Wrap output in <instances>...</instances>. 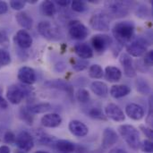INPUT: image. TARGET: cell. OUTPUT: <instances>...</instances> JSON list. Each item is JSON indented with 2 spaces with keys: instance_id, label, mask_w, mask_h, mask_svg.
I'll list each match as a JSON object with an SVG mask.
<instances>
[{
  "instance_id": "40",
  "label": "cell",
  "mask_w": 153,
  "mask_h": 153,
  "mask_svg": "<svg viewBox=\"0 0 153 153\" xmlns=\"http://www.w3.org/2000/svg\"><path fill=\"white\" fill-rule=\"evenodd\" d=\"M140 129L143 131V133L149 138L150 141H152L153 139V133L152 128H149V127H146L144 126H140Z\"/></svg>"
},
{
  "instance_id": "42",
  "label": "cell",
  "mask_w": 153,
  "mask_h": 153,
  "mask_svg": "<svg viewBox=\"0 0 153 153\" xmlns=\"http://www.w3.org/2000/svg\"><path fill=\"white\" fill-rule=\"evenodd\" d=\"M22 118L25 122H27V124L31 125L32 124V117L30 116V111L29 110H22ZM31 114V113H30Z\"/></svg>"
},
{
  "instance_id": "39",
  "label": "cell",
  "mask_w": 153,
  "mask_h": 153,
  "mask_svg": "<svg viewBox=\"0 0 153 153\" xmlns=\"http://www.w3.org/2000/svg\"><path fill=\"white\" fill-rule=\"evenodd\" d=\"M144 64H145L147 66H152V64H153L152 50H150V51H147V52H146L145 56H144Z\"/></svg>"
},
{
  "instance_id": "15",
  "label": "cell",
  "mask_w": 153,
  "mask_h": 153,
  "mask_svg": "<svg viewBox=\"0 0 153 153\" xmlns=\"http://www.w3.org/2000/svg\"><path fill=\"white\" fill-rule=\"evenodd\" d=\"M14 41L22 48H29L32 45V38L25 30L17 31L14 36Z\"/></svg>"
},
{
  "instance_id": "30",
  "label": "cell",
  "mask_w": 153,
  "mask_h": 153,
  "mask_svg": "<svg viewBox=\"0 0 153 153\" xmlns=\"http://www.w3.org/2000/svg\"><path fill=\"white\" fill-rule=\"evenodd\" d=\"M76 99L81 103H87L90 100V93L85 89H79L76 92Z\"/></svg>"
},
{
  "instance_id": "34",
  "label": "cell",
  "mask_w": 153,
  "mask_h": 153,
  "mask_svg": "<svg viewBox=\"0 0 153 153\" xmlns=\"http://www.w3.org/2000/svg\"><path fill=\"white\" fill-rule=\"evenodd\" d=\"M87 67H88V61L81 59V58L75 60V62L73 65V68L75 71H78V72L79 71H82V70L86 69Z\"/></svg>"
},
{
  "instance_id": "11",
  "label": "cell",
  "mask_w": 153,
  "mask_h": 153,
  "mask_svg": "<svg viewBox=\"0 0 153 153\" xmlns=\"http://www.w3.org/2000/svg\"><path fill=\"white\" fill-rule=\"evenodd\" d=\"M105 113L106 117L115 122H123L126 119V116L123 110L114 103H109L108 105H107V107L105 108Z\"/></svg>"
},
{
  "instance_id": "28",
  "label": "cell",
  "mask_w": 153,
  "mask_h": 153,
  "mask_svg": "<svg viewBox=\"0 0 153 153\" xmlns=\"http://www.w3.org/2000/svg\"><path fill=\"white\" fill-rule=\"evenodd\" d=\"M89 75L93 79H100L104 75L103 69L99 65H93L89 69Z\"/></svg>"
},
{
  "instance_id": "43",
  "label": "cell",
  "mask_w": 153,
  "mask_h": 153,
  "mask_svg": "<svg viewBox=\"0 0 153 153\" xmlns=\"http://www.w3.org/2000/svg\"><path fill=\"white\" fill-rule=\"evenodd\" d=\"M8 10V5L5 2L0 1V14H4L7 12Z\"/></svg>"
},
{
  "instance_id": "20",
  "label": "cell",
  "mask_w": 153,
  "mask_h": 153,
  "mask_svg": "<svg viewBox=\"0 0 153 153\" xmlns=\"http://www.w3.org/2000/svg\"><path fill=\"white\" fill-rule=\"evenodd\" d=\"M15 19L18 22V24L25 30H30L33 25V20L32 18L26 13V12H19L16 13Z\"/></svg>"
},
{
  "instance_id": "10",
  "label": "cell",
  "mask_w": 153,
  "mask_h": 153,
  "mask_svg": "<svg viewBox=\"0 0 153 153\" xmlns=\"http://www.w3.org/2000/svg\"><path fill=\"white\" fill-rule=\"evenodd\" d=\"M6 97L10 103L17 105L21 103L25 97V91L18 85H11L6 91Z\"/></svg>"
},
{
  "instance_id": "37",
  "label": "cell",
  "mask_w": 153,
  "mask_h": 153,
  "mask_svg": "<svg viewBox=\"0 0 153 153\" xmlns=\"http://www.w3.org/2000/svg\"><path fill=\"white\" fill-rule=\"evenodd\" d=\"M136 14H137V16H139L141 18H147L150 15L149 8L145 5H141L136 11Z\"/></svg>"
},
{
  "instance_id": "27",
  "label": "cell",
  "mask_w": 153,
  "mask_h": 153,
  "mask_svg": "<svg viewBox=\"0 0 153 153\" xmlns=\"http://www.w3.org/2000/svg\"><path fill=\"white\" fill-rule=\"evenodd\" d=\"M135 85H136L137 91L140 93H142L143 95H147V94L151 93V86L145 79L138 78L135 82Z\"/></svg>"
},
{
  "instance_id": "9",
  "label": "cell",
  "mask_w": 153,
  "mask_h": 153,
  "mask_svg": "<svg viewBox=\"0 0 153 153\" xmlns=\"http://www.w3.org/2000/svg\"><path fill=\"white\" fill-rule=\"evenodd\" d=\"M15 143L20 150H22L24 152H28L33 148L34 140L30 133L22 131L16 136Z\"/></svg>"
},
{
  "instance_id": "13",
  "label": "cell",
  "mask_w": 153,
  "mask_h": 153,
  "mask_svg": "<svg viewBox=\"0 0 153 153\" xmlns=\"http://www.w3.org/2000/svg\"><path fill=\"white\" fill-rule=\"evenodd\" d=\"M120 63L124 68V73L125 74L129 77V78H133L136 76V71L134 69V64H133V59L132 57L126 53H123L120 56Z\"/></svg>"
},
{
  "instance_id": "48",
  "label": "cell",
  "mask_w": 153,
  "mask_h": 153,
  "mask_svg": "<svg viewBox=\"0 0 153 153\" xmlns=\"http://www.w3.org/2000/svg\"><path fill=\"white\" fill-rule=\"evenodd\" d=\"M28 3H30V4H35V3H37V1H36V0H32V1H28Z\"/></svg>"
},
{
  "instance_id": "12",
  "label": "cell",
  "mask_w": 153,
  "mask_h": 153,
  "mask_svg": "<svg viewBox=\"0 0 153 153\" xmlns=\"http://www.w3.org/2000/svg\"><path fill=\"white\" fill-rule=\"evenodd\" d=\"M18 79L24 84H33L36 82V74L35 71L28 66H23L18 71Z\"/></svg>"
},
{
  "instance_id": "23",
  "label": "cell",
  "mask_w": 153,
  "mask_h": 153,
  "mask_svg": "<svg viewBox=\"0 0 153 153\" xmlns=\"http://www.w3.org/2000/svg\"><path fill=\"white\" fill-rule=\"evenodd\" d=\"M91 89L97 96L100 98H106L108 94V89L106 83L99 81H95L91 83Z\"/></svg>"
},
{
  "instance_id": "17",
  "label": "cell",
  "mask_w": 153,
  "mask_h": 153,
  "mask_svg": "<svg viewBox=\"0 0 153 153\" xmlns=\"http://www.w3.org/2000/svg\"><path fill=\"white\" fill-rule=\"evenodd\" d=\"M69 130L74 135L77 137H84L88 134L89 132L88 127L78 120H73L69 123Z\"/></svg>"
},
{
  "instance_id": "21",
  "label": "cell",
  "mask_w": 153,
  "mask_h": 153,
  "mask_svg": "<svg viewBox=\"0 0 153 153\" xmlns=\"http://www.w3.org/2000/svg\"><path fill=\"white\" fill-rule=\"evenodd\" d=\"M105 78L110 82H117L122 77V72L119 68L116 66H107L105 69Z\"/></svg>"
},
{
  "instance_id": "46",
  "label": "cell",
  "mask_w": 153,
  "mask_h": 153,
  "mask_svg": "<svg viewBox=\"0 0 153 153\" xmlns=\"http://www.w3.org/2000/svg\"><path fill=\"white\" fill-rule=\"evenodd\" d=\"M0 153H10V149L6 145L0 146Z\"/></svg>"
},
{
  "instance_id": "25",
  "label": "cell",
  "mask_w": 153,
  "mask_h": 153,
  "mask_svg": "<svg viewBox=\"0 0 153 153\" xmlns=\"http://www.w3.org/2000/svg\"><path fill=\"white\" fill-rule=\"evenodd\" d=\"M55 146L56 150L63 153L73 152L75 150V146L73 143L66 140H58L55 142Z\"/></svg>"
},
{
  "instance_id": "6",
  "label": "cell",
  "mask_w": 153,
  "mask_h": 153,
  "mask_svg": "<svg viewBox=\"0 0 153 153\" xmlns=\"http://www.w3.org/2000/svg\"><path fill=\"white\" fill-rule=\"evenodd\" d=\"M90 25L96 30L108 31L110 28V18L104 13H95L90 19Z\"/></svg>"
},
{
  "instance_id": "19",
  "label": "cell",
  "mask_w": 153,
  "mask_h": 153,
  "mask_svg": "<svg viewBox=\"0 0 153 153\" xmlns=\"http://www.w3.org/2000/svg\"><path fill=\"white\" fill-rule=\"evenodd\" d=\"M74 51L76 55L83 60L91 58L93 56V50L92 48L86 43H79L76 44L74 47Z\"/></svg>"
},
{
  "instance_id": "38",
  "label": "cell",
  "mask_w": 153,
  "mask_h": 153,
  "mask_svg": "<svg viewBox=\"0 0 153 153\" xmlns=\"http://www.w3.org/2000/svg\"><path fill=\"white\" fill-rule=\"evenodd\" d=\"M26 4V1H22V0H13L10 2V6L13 9V10H22Z\"/></svg>"
},
{
  "instance_id": "32",
  "label": "cell",
  "mask_w": 153,
  "mask_h": 153,
  "mask_svg": "<svg viewBox=\"0 0 153 153\" xmlns=\"http://www.w3.org/2000/svg\"><path fill=\"white\" fill-rule=\"evenodd\" d=\"M89 116L94 119H99V120H106V116L103 115L102 111L98 108H92L89 111Z\"/></svg>"
},
{
  "instance_id": "16",
  "label": "cell",
  "mask_w": 153,
  "mask_h": 153,
  "mask_svg": "<svg viewBox=\"0 0 153 153\" xmlns=\"http://www.w3.org/2000/svg\"><path fill=\"white\" fill-rule=\"evenodd\" d=\"M126 115L134 120H141L144 117L143 108L136 103H130L126 107Z\"/></svg>"
},
{
  "instance_id": "24",
  "label": "cell",
  "mask_w": 153,
  "mask_h": 153,
  "mask_svg": "<svg viewBox=\"0 0 153 153\" xmlns=\"http://www.w3.org/2000/svg\"><path fill=\"white\" fill-rule=\"evenodd\" d=\"M45 85L48 88H54L62 90L64 91H66L68 93H72V87L65 82L62 80H53V81H48L45 82Z\"/></svg>"
},
{
  "instance_id": "47",
  "label": "cell",
  "mask_w": 153,
  "mask_h": 153,
  "mask_svg": "<svg viewBox=\"0 0 153 153\" xmlns=\"http://www.w3.org/2000/svg\"><path fill=\"white\" fill-rule=\"evenodd\" d=\"M108 153H127L125 150L123 149H120V148H116V149H113L111 150Z\"/></svg>"
},
{
  "instance_id": "49",
  "label": "cell",
  "mask_w": 153,
  "mask_h": 153,
  "mask_svg": "<svg viewBox=\"0 0 153 153\" xmlns=\"http://www.w3.org/2000/svg\"><path fill=\"white\" fill-rule=\"evenodd\" d=\"M35 153H49V152H44V151H38V152H36Z\"/></svg>"
},
{
  "instance_id": "7",
  "label": "cell",
  "mask_w": 153,
  "mask_h": 153,
  "mask_svg": "<svg viewBox=\"0 0 153 153\" xmlns=\"http://www.w3.org/2000/svg\"><path fill=\"white\" fill-rule=\"evenodd\" d=\"M68 31L72 39H77V40L84 39L89 34V31L86 26L79 21L71 22L68 26Z\"/></svg>"
},
{
  "instance_id": "35",
  "label": "cell",
  "mask_w": 153,
  "mask_h": 153,
  "mask_svg": "<svg viewBox=\"0 0 153 153\" xmlns=\"http://www.w3.org/2000/svg\"><path fill=\"white\" fill-rule=\"evenodd\" d=\"M140 148H141V150H142L143 152L152 153L153 151L152 142L150 141V140H145V141H143V142L141 143Z\"/></svg>"
},
{
  "instance_id": "36",
  "label": "cell",
  "mask_w": 153,
  "mask_h": 153,
  "mask_svg": "<svg viewBox=\"0 0 153 153\" xmlns=\"http://www.w3.org/2000/svg\"><path fill=\"white\" fill-rule=\"evenodd\" d=\"M16 136L12 131H6L5 134H4V142L8 144H12L15 143Z\"/></svg>"
},
{
  "instance_id": "8",
  "label": "cell",
  "mask_w": 153,
  "mask_h": 153,
  "mask_svg": "<svg viewBox=\"0 0 153 153\" xmlns=\"http://www.w3.org/2000/svg\"><path fill=\"white\" fill-rule=\"evenodd\" d=\"M91 42L95 51L98 53H102L111 46L112 39L106 34H97L92 37Z\"/></svg>"
},
{
  "instance_id": "31",
  "label": "cell",
  "mask_w": 153,
  "mask_h": 153,
  "mask_svg": "<svg viewBox=\"0 0 153 153\" xmlns=\"http://www.w3.org/2000/svg\"><path fill=\"white\" fill-rule=\"evenodd\" d=\"M72 8L74 11L75 12H78V13H82V12H84L88 9L87 7V4L85 2L83 1H73L72 2Z\"/></svg>"
},
{
  "instance_id": "4",
  "label": "cell",
  "mask_w": 153,
  "mask_h": 153,
  "mask_svg": "<svg viewBox=\"0 0 153 153\" xmlns=\"http://www.w3.org/2000/svg\"><path fill=\"white\" fill-rule=\"evenodd\" d=\"M108 8V15L117 18L125 17L129 13V4L122 1H111L106 4Z\"/></svg>"
},
{
  "instance_id": "33",
  "label": "cell",
  "mask_w": 153,
  "mask_h": 153,
  "mask_svg": "<svg viewBox=\"0 0 153 153\" xmlns=\"http://www.w3.org/2000/svg\"><path fill=\"white\" fill-rule=\"evenodd\" d=\"M11 63V56L9 55V53L3 49L0 48V65H7Z\"/></svg>"
},
{
  "instance_id": "41",
  "label": "cell",
  "mask_w": 153,
  "mask_h": 153,
  "mask_svg": "<svg viewBox=\"0 0 153 153\" xmlns=\"http://www.w3.org/2000/svg\"><path fill=\"white\" fill-rule=\"evenodd\" d=\"M149 115L147 117V123L150 126H152V98L151 97V100H150V108H149Z\"/></svg>"
},
{
  "instance_id": "26",
  "label": "cell",
  "mask_w": 153,
  "mask_h": 153,
  "mask_svg": "<svg viewBox=\"0 0 153 153\" xmlns=\"http://www.w3.org/2000/svg\"><path fill=\"white\" fill-rule=\"evenodd\" d=\"M40 9H41L42 13L44 15H46V16H48V17L54 16L56 12V8L55 4L52 1H49V0L44 1L41 4Z\"/></svg>"
},
{
  "instance_id": "1",
  "label": "cell",
  "mask_w": 153,
  "mask_h": 153,
  "mask_svg": "<svg viewBox=\"0 0 153 153\" xmlns=\"http://www.w3.org/2000/svg\"><path fill=\"white\" fill-rule=\"evenodd\" d=\"M112 33L120 45L127 46L134 38V24L132 22H117L112 29Z\"/></svg>"
},
{
  "instance_id": "29",
  "label": "cell",
  "mask_w": 153,
  "mask_h": 153,
  "mask_svg": "<svg viewBox=\"0 0 153 153\" xmlns=\"http://www.w3.org/2000/svg\"><path fill=\"white\" fill-rule=\"evenodd\" d=\"M50 108H51V106L48 103H39V104L30 107L28 110L31 114H40V113H44V112L49 110Z\"/></svg>"
},
{
  "instance_id": "44",
  "label": "cell",
  "mask_w": 153,
  "mask_h": 153,
  "mask_svg": "<svg viewBox=\"0 0 153 153\" xmlns=\"http://www.w3.org/2000/svg\"><path fill=\"white\" fill-rule=\"evenodd\" d=\"M58 5H60V6H67L68 4H71V1H69V0H59V1H56V2Z\"/></svg>"
},
{
  "instance_id": "14",
  "label": "cell",
  "mask_w": 153,
  "mask_h": 153,
  "mask_svg": "<svg viewBox=\"0 0 153 153\" xmlns=\"http://www.w3.org/2000/svg\"><path fill=\"white\" fill-rule=\"evenodd\" d=\"M118 141V135L116 131L112 128H107L103 132L102 135V147L104 149H108L116 144Z\"/></svg>"
},
{
  "instance_id": "45",
  "label": "cell",
  "mask_w": 153,
  "mask_h": 153,
  "mask_svg": "<svg viewBox=\"0 0 153 153\" xmlns=\"http://www.w3.org/2000/svg\"><path fill=\"white\" fill-rule=\"evenodd\" d=\"M8 106L7 101L0 95V108H6Z\"/></svg>"
},
{
  "instance_id": "3",
  "label": "cell",
  "mask_w": 153,
  "mask_h": 153,
  "mask_svg": "<svg viewBox=\"0 0 153 153\" xmlns=\"http://www.w3.org/2000/svg\"><path fill=\"white\" fill-rule=\"evenodd\" d=\"M39 33L48 40H58L62 38V33L59 27L50 22L43 21L38 25Z\"/></svg>"
},
{
  "instance_id": "18",
  "label": "cell",
  "mask_w": 153,
  "mask_h": 153,
  "mask_svg": "<svg viewBox=\"0 0 153 153\" xmlns=\"http://www.w3.org/2000/svg\"><path fill=\"white\" fill-rule=\"evenodd\" d=\"M62 123V118L58 114L56 113H51V114H47L42 117L41 118V124L43 126L48 127V128H55L61 125Z\"/></svg>"
},
{
  "instance_id": "50",
  "label": "cell",
  "mask_w": 153,
  "mask_h": 153,
  "mask_svg": "<svg viewBox=\"0 0 153 153\" xmlns=\"http://www.w3.org/2000/svg\"><path fill=\"white\" fill-rule=\"evenodd\" d=\"M0 68H1V65H0Z\"/></svg>"
},
{
  "instance_id": "2",
  "label": "cell",
  "mask_w": 153,
  "mask_h": 153,
  "mask_svg": "<svg viewBox=\"0 0 153 153\" xmlns=\"http://www.w3.org/2000/svg\"><path fill=\"white\" fill-rule=\"evenodd\" d=\"M118 132L131 149L135 151L140 149V145H141L140 134L134 126L130 125H122L119 126Z\"/></svg>"
},
{
  "instance_id": "22",
  "label": "cell",
  "mask_w": 153,
  "mask_h": 153,
  "mask_svg": "<svg viewBox=\"0 0 153 153\" xmlns=\"http://www.w3.org/2000/svg\"><path fill=\"white\" fill-rule=\"evenodd\" d=\"M130 92H131L130 87H128L127 85H124V84L113 85L110 89V95L115 99H120V98L126 97Z\"/></svg>"
},
{
  "instance_id": "5",
  "label": "cell",
  "mask_w": 153,
  "mask_h": 153,
  "mask_svg": "<svg viewBox=\"0 0 153 153\" xmlns=\"http://www.w3.org/2000/svg\"><path fill=\"white\" fill-rule=\"evenodd\" d=\"M149 42L144 38H137L134 40L131 41L126 46V51L129 56H142L147 52V47L149 46Z\"/></svg>"
}]
</instances>
